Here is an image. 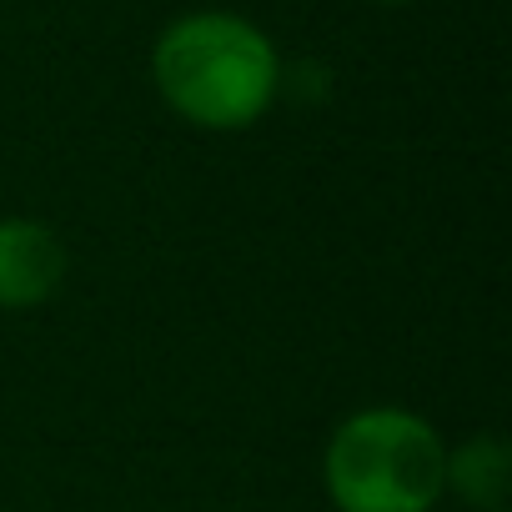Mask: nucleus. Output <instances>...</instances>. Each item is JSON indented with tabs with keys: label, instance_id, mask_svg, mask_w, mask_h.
<instances>
[{
	"label": "nucleus",
	"instance_id": "obj_1",
	"mask_svg": "<svg viewBox=\"0 0 512 512\" xmlns=\"http://www.w3.org/2000/svg\"><path fill=\"white\" fill-rule=\"evenodd\" d=\"M277 41L236 11H186L151 46V86L196 131H246L282 96Z\"/></svg>",
	"mask_w": 512,
	"mask_h": 512
},
{
	"label": "nucleus",
	"instance_id": "obj_2",
	"mask_svg": "<svg viewBox=\"0 0 512 512\" xmlns=\"http://www.w3.org/2000/svg\"><path fill=\"white\" fill-rule=\"evenodd\" d=\"M322 482L337 512H432L447 497V442L412 407H362L332 427Z\"/></svg>",
	"mask_w": 512,
	"mask_h": 512
},
{
	"label": "nucleus",
	"instance_id": "obj_3",
	"mask_svg": "<svg viewBox=\"0 0 512 512\" xmlns=\"http://www.w3.org/2000/svg\"><path fill=\"white\" fill-rule=\"evenodd\" d=\"M71 272L61 236L36 216H0V312L46 307Z\"/></svg>",
	"mask_w": 512,
	"mask_h": 512
},
{
	"label": "nucleus",
	"instance_id": "obj_4",
	"mask_svg": "<svg viewBox=\"0 0 512 512\" xmlns=\"http://www.w3.org/2000/svg\"><path fill=\"white\" fill-rule=\"evenodd\" d=\"M447 492L477 512H507L512 492V447L497 432H472L447 447Z\"/></svg>",
	"mask_w": 512,
	"mask_h": 512
},
{
	"label": "nucleus",
	"instance_id": "obj_5",
	"mask_svg": "<svg viewBox=\"0 0 512 512\" xmlns=\"http://www.w3.org/2000/svg\"><path fill=\"white\" fill-rule=\"evenodd\" d=\"M372 6H412V0H372Z\"/></svg>",
	"mask_w": 512,
	"mask_h": 512
}]
</instances>
